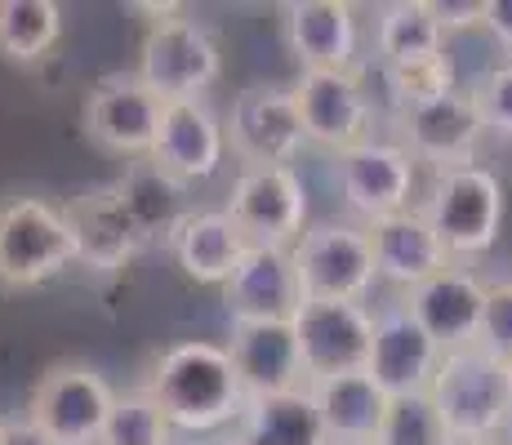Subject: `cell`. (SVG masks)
<instances>
[{
    "instance_id": "6da1fadb",
    "label": "cell",
    "mask_w": 512,
    "mask_h": 445,
    "mask_svg": "<svg viewBox=\"0 0 512 445\" xmlns=\"http://www.w3.org/2000/svg\"><path fill=\"white\" fill-rule=\"evenodd\" d=\"M143 392L156 401L174 437H219L245 410V392L236 383L228 348L214 339L170 343L147 370Z\"/></svg>"
},
{
    "instance_id": "7a4b0ae2",
    "label": "cell",
    "mask_w": 512,
    "mask_h": 445,
    "mask_svg": "<svg viewBox=\"0 0 512 445\" xmlns=\"http://www.w3.org/2000/svg\"><path fill=\"white\" fill-rule=\"evenodd\" d=\"M504 210V183L481 161L437 170L428 192L419 196V214L437 232V241L446 245L450 263H468L495 250L499 232H504Z\"/></svg>"
},
{
    "instance_id": "3957f363",
    "label": "cell",
    "mask_w": 512,
    "mask_h": 445,
    "mask_svg": "<svg viewBox=\"0 0 512 445\" xmlns=\"http://www.w3.org/2000/svg\"><path fill=\"white\" fill-rule=\"evenodd\" d=\"M428 401L450 441H504L512 428L508 365H499L481 348H459L441 356Z\"/></svg>"
},
{
    "instance_id": "277c9868",
    "label": "cell",
    "mask_w": 512,
    "mask_h": 445,
    "mask_svg": "<svg viewBox=\"0 0 512 445\" xmlns=\"http://www.w3.org/2000/svg\"><path fill=\"white\" fill-rule=\"evenodd\" d=\"M134 76L152 89L161 103H187L205 98L223 76V45L201 18L187 9L170 18H152L139 41Z\"/></svg>"
},
{
    "instance_id": "5b68a950",
    "label": "cell",
    "mask_w": 512,
    "mask_h": 445,
    "mask_svg": "<svg viewBox=\"0 0 512 445\" xmlns=\"http://www.w3.org/2000/svg\"><path fill=\"white\" fill-rule=\"evenodd\" d=\"M76 263L72 223L45 196L0 201V290H41Z\"/></svg>"
},
{
    "instance_id": "8992f818",
    "label": "cell",
    "mask_w": 512,
    "mask_h": 445,
    "mask_svg": "<svg viewBox=\"0 0 512 445\" xmlns=\"http://www.w3.org/2000/svg\"><path fill=\"white\" fill-rule=\"evenodd\" d=\"M290 263L299 276L303 303L330 299V303H366L379 285L374 276L370 236L352 219H321L308 223L303 236L290 245Z\"/></svg>"
},
{
    "instance_id": "52a82bcc",
    "label": "cell",
    "mask_w": 512,
    "mask_h": 445,
    "mask_svg": "<svg viewBox=\"0 0 512 445\" xmlns=\"http://www.w3.org/2000/svg\"><path fill=\"white\" fill-rule=\"evenodd\" d=\"M223 210L245 245L290 250L308 227V183L294 165H241Z\"/></svg>"
},
{
    "instance_id": "ba28073f",
    "label": "cell",
    "mask_w": 512,
    "mask_h": 445,
    "mask_svg": "<svg viewBox=\"0 0 512 445\" xmlns=\"http://www.w3.org/2000/svg\"><path fill=\"white\" fill-rule=\"evenodd\" d=\"M116 388L90 361H54L27 397V419L54 445H98Z\"/></svg>"
},
{
    "instance_id": "9c48e42d",
    "label": "cell",
    "mask_w": 512,
    "mask_h": 445,
    "mask_svg": "<svg viewBox=\"0 0 512 445\" xmlns=\"http://www.w3.org/2000/svg\"><path fill=\"white\" fill-rule=\"evenodd\" d=\"M334 178H339L343 205H348L352 219H361V227L419 205V165L392 138L370 134L366 143L339 152L334 156Z\"/></svg>"
},
{
    "instance_id": "30bf717a",
    "label": "cell",
    "mask_w": 512,
    "mask_h": 445,
    "mask_svg": "<svg viewBox=\"0 0 512 445\" xmlns=\"http://www.w3.org/2000/svg\"><path fill=\"white\" fill-rule=\"evenodd\" d=\"M294 343H299L303 379H339V374H366V356L374 339L370 303H330L308 299L290 316Z\"/></svg>"
},
{
    "instance_id": "8fae6325",
    "label": "cell",
    "mask_w": 512,
    "mask_h": 445,
    "mask_svg": "<svg viewBox=\"0 0 512 445\" xmlns=\"http://www.w3.org/2000/svg\"><path fill=\"white\" fill-rule=\"evenodd\" d=\"M228 147L245 165H294L308 152L299 107L285 85H250L232 98V112L223 116Z\"/></svg>"
},
{
    "instance_id": "7c38bea8",
    "label": "cell",
    "mask_w": 512,
    "mask_h": 445,
    "mask_svg": "<svg viewBox=\"0 0 512 445\" xmlns=\"http://www.w3.org/2000/svg\"><path fill=\"white\" fill-rule=\"evenodd\" d=\"M290 94L299 107L308 147H326L339 156L370 138L374 103L361 72H299Z\"/></svg>"
},
{
    "instance_id": "4fadbf2b",
    "label": "cell",
    "mask_w": 512,
    "mask_h": 445,
    "mask_svg": "<svg viewBox=\"0 0 512 445\" xmlns=\"http://www.w3.org/2000/svg\"><path fill=\"white\" fill-rule=\"evenodd\" d=\"M441 352L428 334L410 321V312L397 299L374 308V339L366 356V379L388 401L401 397H428L432 379L441 370Z\"/></svg>"
},
{
    "instance_id": "5bb4252c",
    "label": "cell",
    "mask_w": 512,
    "mask_h": 445,
    "mask_svg": "<svg viewBox=\"0 0 512 445\" xmlns=\"http://www.w3.org/2000/svg\"><path fill=\"white\" fill-rule=\"evenodd\" d=\"M228 161V134L223 116L210 107V98H187V103H165L156 143L147 152V165L170 174L174 183L192 187L214 178Z\"/></svg>"
},
{
    "instance_id": "9a60e30c",
    "label": "cell",
    "mask_w": 512,
    "mask_h": 445,
    "mask_svg": "<svg viewBox=\"0 0 512 445\" xmlns=\"http://www.w3.org/2000/svg\"><path fill=\"white\" fill-rule=\"evenodd\" d=\"M397 303L410 312V321L437 343L441 352L477 348L481 308H486V281L472 267L450 263L437 276H428L415 290L397 294Z\"/></svg>"
},
{
    "instance_id": "2e32d148",
    "label": "cell",
    "mask_w": 512,
    "mask_h": 445,
    "mask_svg": "<svg viewBox=\"0 0 512 445\" xmlns=\"http://www.w3.org/2000/svg\"><path fill=\"white\" fill-rule=\"evenodd\" d=\"M486 138V125H481L477 98L472 89H450L437 103H423L401 112V138L397 143L415 156V165H428L437 170H455V165H472L477 161V147Z\"/></svg>"
},
{
    "instance_id": "e0dca14e",
    "label": "cell",
    "mask_w": 512,
    "mask_h": 445,
    "mask_svg": "<svg viewBox=\"0 0 512 445\" xmlns=\"http://www.w3.org/2000/svg\"><path fill=\"white\" fill-rule=\"evenodd\" d=\"M281 32L299 72H361V18L348 0H290Z\"/></svg>"
},
{
    "instance_id": "ac0fdd59",
    "label": "cell",
    "mask_w": 512,
    "mask_h": 445,
    "mask_svg": "<svg viewBox=\"0 0 512 445\" xmlns=\"http://www.w3.org/2000/svg\"><path fill=\"white\" fill-rule=\"evenodd\" d=\"M161 107L165 103L134 72L107 76L85 98V134L112 156L147 161L156 143V125H161Z\"/></svg>"
},
{
    "instance_id": "d6986e66",
    "label": "cell",
    "mask_w": 512,
    "mask_h": 445,
    "mask_svg": "<svg viewBox=\"0 0 512 445\" xmlns=\"http://www.w3.org/2000/svg\"><path fill=\"white\" fill-rule=\"evenodd\" d=\"M67 223H72V241H76V263L90 267L98 276H112L121 272L125 263H134L143 254V232L139 223L130 219L121 201V187L103 183L90 187V192L72 196L63 205Z\"/></svg>"
},
{
    "instance_id": "ffe728a7",
    "label": "cell",
    "mask_w": 512,
    "mask_h": 445,
    "mask_svg": "<svg viewBox=\"0 0 512 445\" xmlns=\"http://www.w3.org/2000/svg\"><path fill=\"white\" fill-rule=\"evenodd\" d=\"M223 348H228V361L236 370L245 401H263V397L308 388L290 321H232Z\"/></svg>"
},
{
    "instance_id": "44dd1931",
    "label": "cell",
    "mask_w": 512,
    "mask_h": 445,
    "mask_svg": "<svg viewBox=\"0 0 512 445\" xmlns=\"http://www.w3.org/2000/svg\"><path fill=\"white\" fill-rule=\"evenodd\" d=\"M223 308H228V321H290L303 308L290 250L250 245L223 285Z\"/></svg>"
},
{
    "instance_id": "7402d4cb",
    "label": "cell",
    "mask_w": 512,
    "mask_h": 445,
    "mask_svg": "<svg viewBox=\"0 0 512 445\" xmlns=\"http://www.w3.org/2000/svg\"><path fill=\"white\" fill-rule=\"evenodd\" d=\"M370 254H374V276L383 285H392L397 294L415 290L428 276H437L441 267H450L446 245L437 241V232L419 214V205L401 214H388L379 223H366Z\"/></svg>"
},
{
    "instance_id": "603a6c76",
    "label": "cell",
    "mask_w": 512,
    "mask_h": 445,
    "mask_svg": "<svg viewBox=\"0 0 512 445\" xmlns=\"http://www.w3.org/2000/svg\"><path fill=\"white\" fill-rule=\"evenodd\" d=\"M165 250H170L174 267H179L192 285L223 290L250 245H245V236L236 232L228 210L219 205V210H187L183 219L174 223V232L165 236Z\"/></svg>"
},
{
    "instance_id": "cb8c5ba5",
    "label": "cell",
    "mask_w": 512,
    "mask_h": 445,
    "mask_svg": "<svg viewBox=\"0 0 512 445\" xmlns=\"http://www.w3.org/2000/svg\"><path fill=\"white\" fill-rule=\"evenodd\" d=\"M308 397L326 445H374L383 414H388V397L374 388L366 374L317 379L308 383Z\"/></svg>"
},
{
    "instance_id": "d4e9b609",
    "label": "cell",
    "mask_w": 512,
    "mask_h": 445,
    "mask_svg": "<svg viewBox=\"0 0 512 445\" xmlns=\"http://www.w3.org/2000/svg\"><path fill=\"white\" fill-rule=\"evenodd\" d=\"M374 54L383 72H401L446 54V32L437 27L428 0H388L374 9Z\"/></svg>"
},
{
    "instance_id": "484cf974",
    "label": "cell",
    "mask_w": 512,
    "mask_h": 445,
    "mask_svg": "<svg viewBox=\"0 0 512 445\" xmlns=\"http://www.w3.org/2000/svg\"><path fill=\"white\" fill-rule=\"evenodd\" d=\"M223 445H326L308 388L281 392V397L245 401L241 419L232 423Z\"/></svg>"
},
{
    "instance_id": "4316f807",
    "label": "cell",
    "mask_w": 512,
    "mask_h": 445,
    "mask_svg": "<svg viewBox=\"0 0 512 445\" xmlns=\"http://www.w3.org/2000/svg\"><path fill=\"white\" fill-rule=\"evenodd\" d=\"M63 41V5L54 0H0V58L32 67Z\"/></svg>"
},
{
    "instance_id": "83f0119b",
    "label": "cell",
    "mask_w": 512,
    "mask_h": 445,
    "mask_svg": "<svg viewBox=\"0 0 512 445\" xmlns=\"http://www.w3.org/2000/svg\"><path fill=\"white\" fill-rule=\"evenodd\" d=\"M121 201H125V210H130V219L139 223V232H143V241H156V236H170L174 232V223L183 219L192 205L183 201V192L187 187L183 183H174L170 174H161L156 165H139V170H130L121 178Z\"/></svg>"
},
{
    "instance_id": "f1b7e54d",
    "label": "cell",
    "mask_w": 512,
    "mask_h": 445,
    "mask_svg": "<svg viewBox=\"0 0 512 445\" xmlns=\"http://www.w3.org/2000/svg\"><path fill=\"white\" fill-rule=\"evenodd\" d=\"M174 441L179 437L170 432V423L161 419L156 401L143 388L116 392L112 410L103 419V432H98V445H174Z\"/></svg>"
},
{
    "instance_id": "f546056e",
    "label": "cell",
    "mask_w": 512,
    "mask_h": 445,
    "mask_svg": "<svg viewBox=\"0 0 512 445\" xmlns=\"http://www.w3.org/2000/svg\"><path fill=\"white\" fill-rule=\"evenodd\" d=\"M374 445H450V437L428 397H401L388 401V414H383Z\"/></svg>"
},
{
    "instance_id": "4dcf8cb0",
    "label": "cell",
    "mask_w": 512,
    "mask_h": 445,
    "mask_svg": "<svg viewBox=\"0 0 512 445\" xmlns=\"http://www.w3.org/2000/svg\"><path fill=\"white\" fill-rule=\"evenodd\" d=\"M388 89H392V98H397L401 112H410V107H423V103H437V98H446L450 89H459L455 58H450V49H446L441 58H428V63L388 72Z\"/></svg>"
},
{
    "instance_id": "1f68e13d",
    "label": "cell",
    "mask_w": 512,
    "mask_h": 445,
    "mask_svg": "<svg viewBox=\"0 0 512 445\" xmlns=\"http://www.w3.org/2000/svg\"><path fill=\"white\" fill-rule=\"evenodd\" d=\"M477 348L495 356L499 365H512V276L486 281V308H481Z\"/></svg>"
},
{
    "instance_id": "d6a6232c",
    "label": "cell",
    "mask_w": 512,
    "mask_h": 445,
    "mask_svg": "<svg viewBox=\"0 0 512 445\" xmlns=\"http://www.w3.org/2000/svg\"><path fill=\"white\" fill-rule=\"evenodd\" d=\"M472 98H477V112H481L486 134H499L512 143V58L490 67V72L481 76V85L472 89Z\"/></svg>"
},
{
    "instance_id": "836d02e7",
    "label": "cell",
    "mask_w": 512,
    "mask_h": 445,
    "mask_svg": "<svg viewBox=\"0 0 512 445\" xmlns=\"http://www.w3.org/2000/svg\"><path fill=\"white\" fill-rule=\"evenodd\" d=\"M428 5H432L437 27L446 32V41L455 32H472V27H481V18H486V0H428Z\"/></svg>"
},
{
    "instance_id": "e575fe53",
    "label": "cell",
    "mask_w": 512,
    "mask_h": 445,
    "mask_svg": "<svg viewBox=\"0 0 512 445\" xmlns=\"http://www.w3.org/2000/svg\"><path fill=\"white\" fill-rule=\"evenodd\" d=\"M0 445H54L27 414H0Z\"/></svg>"
},
{
    "instance_id": "d590c367",
    "label": "cell",
    "mask_w": 512,
    "mask_h": 445,
    "mask_svg": "<svg viewBox=\"0 0 512 445\" xmlns=\"http://www.w3.org/2000/svg\"><path fill=\"white\" fill-rule=\"evenodd\" d=\"M490 36L512 54V0H486V18H481Z\"/></svg>"
},
{
    "instance_id": "8d00e7d4",
    "label": "cell",
    "mask_w": 512,
    "mask_h": 445,
    "mask_svg": "<svg viewBox=\"0 0 512 445\" xmlns=\"http://www.w3.org/2000/svg\"><path fill=\"white\" fill-rule=\"evenodd\" d=\"M450 445H504V441H450Z\"/></svg>"
},
{
    "instance_id": "74e56055",
    "label": "cell",
    "mask_w": 512,
    "mask_h": 445,
    "mask_svg": "<svg viewBox=\"0 0 512 445\" xmlns=\"http://www.w3.org/2000/svg\"><path fill=\"white\" fill-rule=\"evenodd\" d=\"M508 401H512V365H508Z\"/></svg>"
},
{
    "instance_id": "f35d334b",
    "label": "cell",
    "mask_w": 512,
    "mask_h": 445,
    "mask_svg": "<svg viewBox=\"0 0 512 445\" xmlns=\"http://www.w3.org/2000/svg\"><path fill=\"white\" fill-rule=\"evenodd\" d=\"M504 445H512V428H508V437H504Z\"/></svg>"
}]
</instances>
